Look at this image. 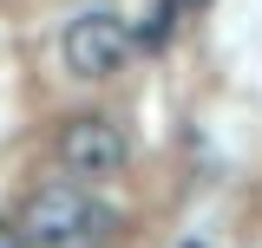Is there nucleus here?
Here are the masks:
<instances>
[{
    "instance_id": "f257e3e1",
    "label": "nucleus",
    "mask_w": 262,
    "mask_h": 248,
    "mask_svg": "<svg viewBox=\"0 0 262 248\" xmlns=\"http://www.w3.org/2000/svg\"><path fill=\"white\" fill-rule=\"evenodd\" d=\"M112 229H118V216L105 203H92L79 183H46V189H33L27 216H20V242H33V248H92Z\"/></svg>"
},
{
    "instance_id": "f03ea898",
    "label": "nucleus",
    "mask_w": 262,
    "mask_h": 248,
    "mask_svg": "<svg viewBox=\"0 0 262 248\" xmlns=\"http://www.w3.org/2000/svg\"><path fill=\"white\" fill-rule=\"evenodd\" d=\"M59 53H66V72H79V79H112V72L131 59V27L112 7H85L79 20H66Z\"/></svg>"
},
{
    "instance_id": "7ed1b4c3",
    "label": "nucleus",
    "mask_w": 262,
    "mask_h": 248,
    "mask_svg": "<svg viewBox=\"0 0 262 248\" xmlns=\"http://www.w3.org/2000/svg\"><path fill=\"white\" fill-rule=\"evenodd\" d=\"M125 131H118V124L112 118H72L59 131V163L66 170H72V177H118V170H125Z\"/></svg>"
},
{
    "instance_id": "20e7f679",
    "label": "nucleus",
    "mask_w": 262,
    "mask_h": 248,
    "mask_svg": "<svg viewBox=\"0 0 262 248\" xmlns=\"http://www.w3.org/2000/svg\"><path fill=\"white\" fill-rule=\"evenodd\" d=\"M0 248H27V242H20V229H13V222H0Z\"/></svg>"
},
{
    "instance_id": "39448f33",
    "label": "nucleus",
    "mask_w": 262,
    "mask_h": 248,
    "mask_svg": "<svg viewBox=\"0 0 262 248\" xmlns=\"http://www.w3.org/2000/svg\"><path fill=\"white\" fill-rule=\"evenodd\" d=\"M177 7H210V0H177Z\"/></svg>"
}]
</instances>
